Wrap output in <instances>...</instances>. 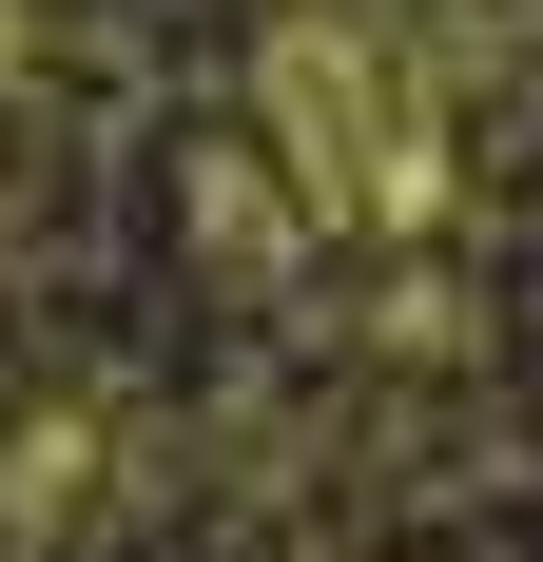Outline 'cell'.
<instances>
[{"label":"cell","mask_w":543,"mask_h":562,"mask_svg":"<svg viewBox=\"0 0 543 562\" xmlns=\"http://www.w3.org/2000/svg\"><path fill=\"white\" fill-rule=\"evenodd\" d=\"M253 136L272 175L311 194V233H369V252H408V233L446 214V78L428 40L388 20V0H291L253 40Z\"/></svg>","instance_id":"1"}]
</instances>
